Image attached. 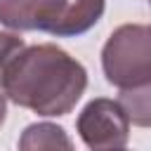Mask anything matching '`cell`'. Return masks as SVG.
I'll return each instance as SVG.
<instances>
[{
    "label": "cell",
    "mask_w": 151,
    "mask_h": 151,
    "mask_svg": "<svg viewBox=\"0 0 151 151\" xmlns=\"http://www.w3.org/2000/svg\"><path fill=\"white\" fill-rule=\"evenodd\" d=\"M2 92L38 116H66L87 87L85 66L66 50L42 42L24 47L2 73Z\"/></svg>",
    "instance_id": "1"
},
{
    "label": "cell",
    "mask_w": 151,
    "mask_h": 151,
    "mask_svg": "<svg viewBox=\"0 0 151 151\" xmlns=\"http://www.w3.org/2000/svg\"><path fill=\"white\" fill-rule=\"evenodd\" d=\"M104 14V0H0V24L12 31H45L57 38L87 33Z\"/></svg>",
    "instance_id": "2"
},
{
    "label": "cell",
    "mask_w": 151,
    "mask_h": 151,
    "mask_svg": "<svg viewBox=\"0 0 151 151\" xmlns=\"http://www.w3.org/2000/svg\"><path fill=\"white\" fill-rule=\"evenodd\" d=\"M101 68L106 80L120 90L151 80V26H118L101 47Z\"/></svg>",
    "instance_id": "3"
},
{
    "label": "cell",
    "mask_w": 151,
    "mask_h": 151,
    "mask_svg": "<svg viewBox=\"0 0 151 151\" xmlns=\"http://www.w3.org/2000/svg\"><path fill=\"white\" fill-rule=\"evenodd\" d=\"M76 130L92 151L123 149L130 139V120L120 101L97 97L78 113Z\"/></svg>",
    "instance_id": "4"
},
{
    "label": "cell",
    "mask_w": 151,
    "mask_h": 151,
    "mask_svg": "<svg viewBox=\"0 0 151 151\" xmlns=\"http://www.w3.org/2000/svg\"><path fill=\"white\" fill-rule=\"evenodd\" d=\"M19 151H76L64 127L54 123L26 125L19 137Z\"/></svg>",
    "instance_id": "5"
},
{
    "label": "cell",
    "mask_w": 151,
    "mask_h": 151,
    "mask_svg": "<svg viewBox=\"0 0 151 151\" xmlns=\"http://www.w3.org/2000/svg\"><path fill=\"white\" fill-rule=\"evenodd\" d=\"M127 120L137 127H151V80L137 85V87H127L120 90L118 97Z\"/></svg>",
    "instance_id": "6"
},
{
    "label": "cell",
    "mask_w": 151,
    "mask_h": 151,
    "mask_svg": "<svg viewBox=\"0 0 151 151\" xmlns=\"http://www.w3.org/2000/svg\"><path fill=\"white\" fill-rule=\"evenodd\" d=\"M24 38L17 33H2L0 31V83H2V73L9 66V61L24 50Z\"/></svg>",
    "instance_id": "7"
},
{
    "label": "cell",
    "mask_w": 151,
    "mask_h": 151,
    "mask_svg": "<svg viewBox=\"0 0 151 151\" xmlns=\"http://www.w3.org/2000/svg\"><path fill=\"white\" fill-rule=\"evenodd\" d=\"M5 113H7V101H5V92H0V125L5 123Z\"/></svg>",
    "instance_id": "8"
},
{
    "label": "cell",
    "mask_w": 151,
    "mask_h": 151,
    "mask_svg": "<svg viewBox=\"0 0 151 151\" xmlns=\"http://www.w3.org/2000/svg\"><path fill=\"white\" fill-rule=\"evenodd\" d=\"M106 151H125V149H106Z\"/></svg>",
    "instance_id": "9"
},
{
    "label": "cell",
    "mask_w": 151,
    "mask_h": 151,
    "mask_svg": "<svg viewBox=\"0 0 151 151\" xmlns=\"http://www.w3.org/2000/svg\"><path fill=\"white\" fill-rule=\"evenodd\" d=\"M146 2H149V7H151V0H146Z\"/></svg>",
    "instance_id": "10"
}]
</instances>
